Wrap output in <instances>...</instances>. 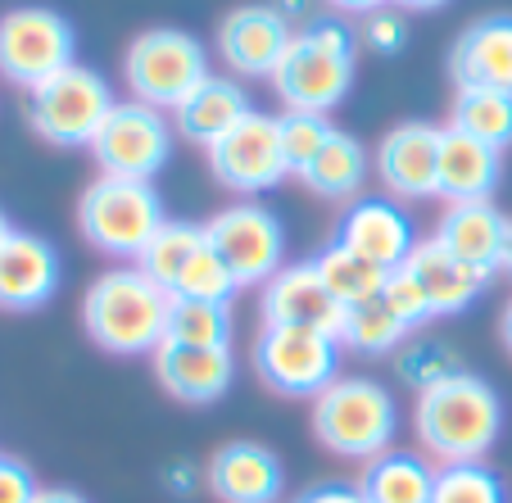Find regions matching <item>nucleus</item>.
<instances>
[{
	"instance_id": "f257e3e1",
	"label": "nucleus",
	"mask_w": 512,
	"mask_h": 503,
	"mask_svg": "<svg viewBox=\"0 0 512 503\" xmlns=\"http://www.w3.org/2000/svg\"><path fill=\"white\" fill-rule=\"evenodd\" d=\"M413 431L435 463H485L503 431V399L476 372H454L449 381L422 390L413 408Z\"/></svg>"
},
{
	"instance_id": "f03ea898",
	"label": "nucleus",
	"mask_w": 512,
	"mask_h": 503,
	"mask_svg": "<svg viewBox=\"0 0 512 503\" xmlns=\"http://www.w3.org/2000/svg\"><path fill=\"white\" fill-rule=\"evenodd\" d=\"M168 318H173V295L145 277L136 263L100 272L82 300L87 336L118 358L155 354L168 340Z\"/></svg>"
},
{
	"instance_id": "7ed1b4c3",
	"label": "nucleus",
	"mask_w": 512,
	"mask_h": 503,
	"mask_svg": "<svg viewBox=\"0 0 512 503\" xmlns=\"http://www.w3.org/2000/svg\"><path fill=\"white\" fill-rule=\"evenodd\" d=\"M354 46L358 37L340 19H309L304 28H295L272 73V87L286 100V109L331 114L354 87Z\"/></svg>"
},
{
	"instance_id": "20e7f679",
	"label": "nucleus",
	"mask_w": 512,
	"mask_h": 503,
	"mask_svg": "<svg viewBox=\"0 0 512 503\" xmlns=\"http://www.w3.org/2000/svg\"><path fill=\"white\" fill-rule=\"evenodd\" d=\"M399 404L372 377H336L313 399V436L322 449L354 463H372L395 445Z\"/></svg>"
},
{
	"instance_id": "39448f33",
	"label": "nucleus",
	"mask_w": 512,
	"mask_h": 503,
	"mask_svg": "<svg viewBox=\"0 0 512 503\" xmlns=\"http://www.w3.org/2000/svg\"><path fill=\"white\" fill-rule=\"evenodd\" d=\"M164 200L155 182H127V177H96L78 200V232L91 250L109 259H141V250L164 227Z\"/></svg>"
},
{
	"instance_id": "423d86ee",
	"label": "nucleus",
	"mask_w": 512,
	"mask_h": 503,
	"mask_svg": "<svg viewBox=\"0 0 512 503\" xmlns=\"http://www.w3.org/2000/svg\"><path fill=\"white\" fill-rule=\"evenodd\" d=\"M209 50L200 37L182 28H150L127 46L123 78L132 100L155 109H177L204 78H209Z\"/></svg>"
},
{
	"instance_id": "0eeeda50",
	"label": "nucleus",
	"mask_w": 512,
	"mask_h": 503,
	"mask_svg": "<svg viewBox=\"0 0 512 503\" xmlns=\"http://www.w3.org/2000/svg\"><path fill=\"white\" fill-rule=\"evenodd\" d=\"M114 105V91L96 68L68 64L28 91V123L50 146H91Z\"/></svg>"
},
{
	"instance_id": "6e6552de",
	"label": "nucleus",
	"mask_w": 512,
	"mask_h": 503,
	"mask_svg": "<svg viewBox=\"0 0 512 503\" xmlns=\"http://www.w3.org/2000/svg\"><path fill=\"white\" fill-rule=\"evenodd\" d=\"M254 377L277 395L318 399L340 377V340L313 327H259V336H254Z\"/></svg>"
},
{
	"instance_id": "1a4fd4ad",
	"label": "nucleus",
	"mask_w": 512,
	"mask_h": 503,
	"mask_svg": "<svg viewBox=\"0 0 512 503\" xmlns=\"http://www.w3.org/2000/svg\"><path fill=\"white\" fill-rule=\"evenodd\" d=\"M173 136L177 127L164 118V109L141 105V100H118L91 141V155L100 164V177L150 182L173 159Z\"/></svg>"
},
{
	"instance_id": "9d476101",
	"label": "nucleus",
	"mask_w": 512,
	"mask_h": 503,
	"mask_svg": "<svg viewBox=\"0 0 512 503\" xmlns=\"http://www.w3.org/2000/svg\"><path fill=\"white\" fill-rule=\"evenodd\" d=\"M73 50H78L73 23L46 5H19V10L0 14V78L14 87L32 91L55 78L59 68L78 64Z\"/></svg>"
},
{
	"instance_id": "9b49d317",
	"label": "nucleus",
	"mask_w": 512,
	"mask_h": 503,
	"mask_svg": "<svg viewBox=\"0 0 512 503\" xmlns=\"http://www.w3.org/2000/svg\"><path fill=\"white\" fill-rule=\"evenodd\" d=\"M204 232H209V250L232 268V277L241 286H268L286 268V227L259 200L218 209L204 223Z\"/></svg>"
},
{
	"instance_id": "f8f14e48",
	"label": "nucleus",
	"mask_w": 512,
	"mask_h": 503,
	"mask_svg": "<svg viewBox=\"0 0 512 503\" xmlns=\"http://www.w3.org/2000/svg\"><path fill=\"white\" fill-rule=\"evenodd\" d=\"M209 168L236 195H259V191H272L277 182H286L290 164H286V150H281L277 114L250 109L223 141L209 146Z\"/></svg>"
},
{
	"instance_id": "ddd939ff",
	"label": "nucleus",
	"mask_w": 512,
	"mask_h": 503,
	"mask_svg": "<svg viewBox=\"0 0 512 503\" xmlns=\"http://www.w3.org/2000/svg\"><path fill=\"white\" fill-rule=\"evenodd\" d=\"M440 141H445V127L435 123H399L390 127L377 141V168L381 186H386L395 200H435V186H440Z\"/></svg>"
},
{
	"instance_id": "4468645a",
	"label": "nucleus",
	"mask_w": 512,
	"mask_h": 503,
	"mask_svg": "<svg viewBox=\"0 0 512 503\" xmlns=\"http://www.w3.org/2000/svg\"><path fill=\"white\" fill-rule=\"evenodd\" d=\"M259 318L263 327H313L340 340L345 327V304L327 291V281L318 277V263H286L277 277L259 291Z\"/></svg>"
},
{
	"instance_id": "2eb2a0df",
	"label": "nucleus",
	"mask_w": 512,
	"mask_h": 503,
	"mask_svg": "<svg viewBox=\"0 0 512 503\" xmlns=\"http://www.w3.org/2000/svg\"><path fill=\"white\" fill-rule=\"evenodd\" d=\"M336 245L363 254V259L377 263V268L395 272V268H404L408 254L417 250V232H413V218H408L395 200H386V195H358V200H349V209L340 213Z\"/></svg>"
},
{
	"instance_id": "dca6fc26",
	"label": "nucleus",
	"mask_w": 512,
	"mask_h": 503,
	"mask_svg": "<svg viewBox=\"0 0 512 503\" xmlns=\"http://www.w3.org/2000/svg\"><path fill=\"white\" fill-rule=\"evenodd\" d=\"M290 37H295V28L277 5H236L218 23V55L241 78H272Z\"/></svg>"
},
{
	"instance_id": "f3484780",
	"label": "nucleus",
	"mask_w": 512,
	"mask_h": 503,
	"mask_svg": "<svg viewBox=\"0 0 512 503\" xmlns=\"http://www.w3.org/2000/svg\"><path fill=\"white\" fill-rule=\"evenodd\" d=\"M204 481L223 503H281L286 467L259 440H232V445H223L209 458Z\"/></svg>"
},
{
	"instance_id": "a211bd4d",
	"label": "nucleus",
	"mask_w": 512,
	"mask_h": 503,
	"mask_svg": "<svg viewBox=\"0 0 512 503\" xmlns=\"http://www.w3.org/2000/svg\"><path fill=\"white\" fill-rule=\"evenodd\" d=\"M155 363L159 386L168 390L182 404H213L232 390L236 377V358L232 349H195V345H177V340H164V345L150 354Z\"/></svg>"
},
{
	"instance_id": "6ab92c4d",
	"label": "nucleus",
	"mask_w": 512,
	"mask_h": 503,
	"mask_svg": "<svg viewBox=\"0 0 512 503\" xmlns=\"http://www.w3.org/2000/svg\"><path fill=\"white\" fill-rule=\"evenodd\" d=\"M59 254L32 232H14L0 245V309L32 313L59 291Z\"/></svg>"
},
{
	"instance_id": "aec40b11",
	"label": "nucleus",
	"mask_w": 512,
	"mask_h": 503,
	"mask_svg": "<svg viewBox=\"0 0 512 503\" xmlns=\"http://www.w3.org/2000/svg\"><path fill=\"white\" fill-rule=\"evenodd\" d=\"M458 87L512 91V14H485L476 19L449 50Z\"/></svg>"
},
{
	"instance_id": "412c9836",
	"label": "nucleus",
	"mask_w": 512,
	"mask_h": 503,
	"mask_svg": "<svg viewBox=\"0 0 512 503\" xmlns=\"http://www.w3.org/2000/svg\"><path fill=\"white\" fill-rule=\"evenodd\" d=\"M503 232H508V218L490 200L449 204L440 213V223H435V241L454 259H463L467 268H476L481 277L503 272Z\"/></svg>"
},
{
	"instance_id": "4be33fe9",
	"label": "nucleus",
	"mask_w": 512,
	"mask_h": 503,
	"mask_svg": "<svg viewBox=\"0 0 512 503\" xmlns=\"http://www.w3.org/2000/svg\"><path fill=\"white\" fill-rule=\"evenodd\" d=\"M503 173V150L485 146L476 136L445 127V141H440V186L435 195L445 204H476L490 200L494 186Z\"/></svg>"
},
{
	"instance_id": "5701e85b",
	"label": "nucleus",
	"mask_w": 512,
	"mask_h": 503,
	"mask_svg": "<svg viewBox=\"0 0 512 503\" xmlns=\"http://www.w3.org/2000/svg\"><path fill=\"white\" fill-rule=\"evenodd\" d=\"M404 268L413 272L417 286L426 291L431 318H454V313H463L467 304L485 291V281H490V277H481L476 268H467L463 259H454V254L435 241V236L431 241H417V250L408 254Z\"/></svg>"
},
{
	"instance_id": "b1692460",
	"label": "nucleus",
	"mask_w": 512,
	"mask_h": 503,
	"mask_svg": "<svg viewBox=\"0 0 512 503\" xmlns=\"http://www.w3.org/2000/svg\"><path fill=\"white\" fill-rule=\"evenodd\" d=\"M250 109L254 105H250V96H245L241 82L223 78V73H209V78H204L200 87L173 109V127L186 136V141H195V146L209 150L213 141H223Z\"/></svg>"
},
{
	"instance_id": "393cba45",
	"label": "nucleus",
	"mask_w": 512,
	"mask_h": 503,
	"mask_svg": "<svg viewBox=\"0 0 512 503\" xmlns=\"http://www.w3.org/2000/svg\"><path fill=\"white\" fill-rule=\"evenodd\" d=\"M368 503H431L435 494V467L422 454L408 449H386L381 458L363 463V481H358Z\"/></svg>"
},
{
	"instance_id": "a878e982",
	"label": "nucleus",
	"mask_w": 512,
	"mask_h": 503,
	"mask_svg": "<svg viewBox=\"0 0 512 503\" xmlns=\"http://www.w3.org/2000/svg\"><path fill=\"white\" fill-rule=\"evenodd\" d=\"M368 168H372V159L363 150V141H354L349 132H336L318 150V159L300 173V182L313 195H322V200H358L363 182H368Z\"/></svg>"
},
{
	"instance_id": "bb28decb",
	"label": "nucleus",
	"mask_w": 512,
	"mask_h": 503,
	"mask_svg": "<svg viewBox=\"0 0 512 503\" xmlns=\"http://www.w3.org/2000/svg\"><path fill=\"white\" fill-rule=\"evenodd\" d=\"M313 263H318V277L327 281V291L336 295V304H345V309H358V304L381 300L386 277H390L386 268H377V263H368L363 254L345 250V245H336V241H331Z\"/></svg>"
},
{
	"instance_id": "cd10ccee",
	"label": "nucleus",
	"mask_w": 512,
	"mask_h": 503,
	"mask_svg": "<svg viewBox=\"0 0 512 503\" xmlns=\"http://www.w3.org/2000/svg\"><path fill=\"white\" fill-rule=\"evenodd\" d=\"M200 250H209V232H204L200 223H177V218H168V223L155 232V241L141 250L136 268H141L150 281H159V286L173 295L177 277L191 268V259Z\"/></svg>"
},
{
	"instance_id": "c85d7f7f",
	"label": "nucleus",
	"mask_w": 512,
	"mask_h": 503,
	"mask_svg": "<svg viewBox=\"0 0 512 503\" xmlns=\"http://www.w3.org/2000/svg\"><path fill=\"white\" fill-rule=\"evenodd\" d=\"M449 127L476 136L485 146L503 150L512 141V91L490 87H458L454 109H449Z\"/></svg>"
},
{
	"instance_id": "c756f323",
	"label": "nucleus",
	"mask_w": 512,
	"mask_h": 503,
	"mask_svg": "<svg viewBox=\"0 0 512 503\" xmlns=\"http://www.w3.org/2000/svg\"><path fill=\"white\" fill-rule=\"evenodd\" d=\"M408 327L386 309V300L358 304V309H345V327H340V345L354 349V354L368 358H386L404 345Z\"/></svg>"
},
{
	"instance_id": "7c9ffc66",
	"label": "nucleus",
	"mask_w": 512,
	"mask_h": 503,
	"mask_svg": "<svg viewBox=\"0 0 512 503\" xmlns=\"http://www.w3.org/2000/svg\"><path fill=\"white\" fill-rule=\"evenodd\" d=\"M168 340H177V345H195V349H232V309H227V304L173 300Z\"/></svg>"
},
{
	"instance_id": "2f4dec72",
	"label": "nucleus",
	"mask_w": 512,
	"mask_h": 503,
	"mask_svg": "<svg viewBox=\"0 0 512 503\" xmlns=\"http://www.w3.org/2000/svg\"><path fill=\"white\" fill-rule=\"evenodd\" d=\"M431 503H508V490L485 463H445L435 467Z\"/></svg>"
},
{
	"instance_id": "473e14b6",
	"label": "nucleus",
	"mask_w": 512,
	"mask_h": 503,
	"mask_svg": "<svg viewBox=\"0 0 512 503\" xmlns=\"http://www.w3.org/2000/svg\"><path fill=\"white\" fill-rule=\"evenodd\" d=\"M277 127H281V150H286L290 177H300L304 168L318 159V150L336 136L331 118L327 114H309V109H286V114H277Z\"/></svg>"
},
{
	"instance_id": "72a5a7b5",
	"label": "nucleus",
	"mask_w": 512,
	"mask_h": 503,
	"mask_svg": "<svg viewBox=\"0 0 512 503\" xmlns=\"http://www.w3.org/2000/svg\"><path fill=\"white\" fill-rule=\"evenodd\" d=\"M241 291V281L232 277L223 259L213 250H200L191 259V268L177 277L173 286V300H200V304H232V295Z\"/></svg>"
},
{
	"instance_id": "f704fd0d",
	"label": "nucleus",
	"mask_w": 512,
	"mask_h": 503,
	"mask_svg": "<svg viewBox=\"0 0 512 503\" xmlns=\"http://www.w3.org/2000/svg\"><path fill=\"white\" fill-rule=\"evenodd\" d=\"M395 363H399V381H404V386H413L417 395H422V390H431V386H440V381H449L454 372H463V368H458V358H454V349L440 345V340L408 345Z\"/></svg>"
},
{
	"instance_id": "c9c22d12",
	"label": "nucleus",
	"mask_w": 512,
	"mask_h": 503,
	"mask_svg": "<svg viewBox=\"0 0 512 503\" xmlns=\"http://www.w3.org/2000/svg\"><path fill=\"white\" fill-rule=\"evenodd\" d=\"M381 300H386V309L395 313L399 322H404L408 331L422 327V322H435L431 318V304H426V291L417 286V277L408 268H395L386 277V291H381Z\"/></svg>"
},
{
	"instance_id": "e433bc0d",
	"label": "nucleus",
	"mask_w": 512,
	"mask_h": 503,
	"mask_svg": "<svg viewBox=\"0 0 512 503\" xmlns=\"http://www.w3.org/2000/svg\"><path fill=\"white\" fill-rule=\"evenodd\" d=\"M363 41H368L372 50H381V55L404 50V41H408L404 14H395L390 5H386V10H377V14H368V19H363Z\"/></svg>"
},
{
	"instance_id": "4c0bfd02",
	"label": "nucleus",
	"mask_w": 512,
	"mask_h": 503,
	"mask_svg": "<svg viewBox=\"0 0 512 503\" xmlns=\"http://www.w3.org/2000/svg\"><path fill=\"white\" fill-rule=\"evenodd\" d=\"M37 476L19 463V458H5L0 454V503H32L37 499Z\"/></svg>"
},
{
	"instance_id": "58836bf2",
	"label": "nucleus",
	"mask_w": 512,
	"mask_h": 503,
	"mask_svg": "<svg viewBox=\"0 0 512 503\" xmlns=\"http://www.w3.org/2000/svg\"><path fill=\"white\" fill-rule=\"evenodd\" d=\"M300 503H368L358 485H345V481H327V485H313V490L300 494Z\"/></svg>"
},
{
	"instance_id": "ea45409f",
	"label": "nucleus",
	"mask_w": 512,
	"mask_h": 503,
	"mask_svg": "<svg viewBox=\"0 0 512 503\" xmlns=\"http://www.w3.org/2000/svg\"><path fill=\"white\" fill-rule=\"evenodd\" d=\"M331 10H340V14H363V19H368V14H377V10H386L390 0H327Z\"/></svg>"
},
{
	"instance_id": "a19ab883",
	"label": "nucleus",
	"mask_w": 512,
	"mask_h": 503,
	"mask_svg": "<svg viewBox=\"0 0 512 503\" xmlns=\"http://www.w3.org/2000/svg\"><path fill=\"white\" fill-rule=\"evenodd\" d=\"M168 490H173V494L195 490V467L191 463H173V467H168Z\"/></svg>"
},
{
	"instance_id": "79ce46f5",
	"label": "nucleus",
	"mask_w": 512,
	"mask_h": 503,
	"mask_svg": "<svg viewBox=\"0 0 512 503\" xmlns=\"http://www.w3.org/2000/svg\"><path fill=\"white\" fill-rule=\"evenodd\" d=\"M32 503H87L78 490H64V485H50V490H37Z\"/></svg>"
},
{
	"instance_id": "37998d69",
	"label": "nucleus",
	"mask_w": 512,
	"mask_h": 503,
	"mask_svg": "<svg viewBox=\"0 0 512 503\" xmlns=\"http://www.w3.org/2000/svg\"><path fill=\"white\" fill-rule=\"evenodd\" d=\"M499 336H503V345H508V354H512V300H508V309H503V318H499Z\"/></svg>"
},
{
	"instance_id": "c03bdc74",
	"label": "nucleus",
	"mask_w": 512,
	"mask_h": 503,
	"mask_svg": "<svg viewBox=\"0 0 512 503\" xmlns=\"http://www.w3.org/2000/svg\"><path fill=\"white\" fill-rule=\"evenodd\" d=\"M399 10H435V5H445V0H390Z\"/></svg>"
},
{
	"instance_id": "a18cd8bd",
	"label": "nucleus",
	"mask_w": 512,
	"mask_h": 503,
	"mask_svg": "<svg viewBox=\"0 0 512 503\" xmlns=\"http://www.w3.org/2000/svg\"><path fill=\"white\" fill-rule=\"evenodd\" d=\"M503 272H512V218H508V232H503Z\"/></svg>"
},
{
	"instance_id": "49530a36",
	"label": "nucleus",
	"mask_w": 512,
	"mask_h": 503,
	"mask_svg": "<svg viewBox=\"0 0 512 503\" xmlns=\"http://www.w3.org/2000/svg\"><path fill=\"white\" fill-rule=\"evenodd\" d=\"M277 10H281V14H286V19H290V14H304V0H281Z\"/></svg>"
},
{
	"instance_id": "de8ad7c7",
	"label": "nucleus",
	"mask_w": 512,
	"mask_h": 503,
	"mask_svg": "<svg viewBox=\"0 0 512 503\" xmlns=\"http://www.w3.org/2000/svg\"><path fill=\"white\" fill-rule=\"evenodd\" d=\"M10 236H14V227H10V218H5V213H0V245L10 241Z\"/></svg>"
},
{
	"instance_id": "09e8293b",
	"label": "nucleus",
	"mask_w": 512,
	"mask_h": 503,
	"mask_svg": "<svg viewBox=\"0 0 512 503\" xmlns=\"http://www.w3.org/2000/svg\"><path fill=\"white\" fill-rule=\"evenodd\" d=\"M295 503H300V499H295Z\"/></svg>"
}]
</instances>
